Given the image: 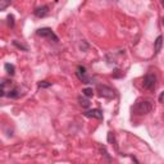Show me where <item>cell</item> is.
Here are the masks:
<instances>
[{
	"label": "cell",
	"mask_w": 164,
	"mask_h": 164,
	"mask_svg": "<svg viewBox=\"0 0 164 164\" xmlns=\"http://www.w3.org/2000/svg\"><path fill=\"white\" fill-rule=\"evenodd\" d=\"M10 3L9 1H0V10H5V8L9 7Z\"/></svg>",
	"instance_id": "14"
},
{
	"label": "cell",
	"mask_w": 164,
	"mask_h": 164,
	"mask_svg": "<svg viewBox=\"0 0 164 164\" xmlns=\"http://www.w3.org/2000/svg\"><path fill=\"white\" fill-rule=\"evenodd\" d=\"M86 117L89 118H96V119H103V112L99 109H92V110H89V112L85 113Z\"/></svg>",
	"instance_id": "7"
},
{
	"label": "cell",
	"mask_w": 164,
	"mask_h": 164,
	"mask_svg": "<svg viewBox=\"0 0 164 164\" xmlns=\"http://www.w3.org/2000/svg\"><path fill=\"white\" fill-rule=\"evenodd\" d=\"M151 103L148 100H140L133 105V112L139 115H145L151 112Z\"/></svg>",
	"instance_id": "1"
},
{
	"label": "cell",
	"mask_w": 164,
	"mask_h": 164,
	"mask_svg": "<svg viewBox=\"0 0 164 164\" xmlns=\"http://www.w3.org/2000/svg\"><path fill=\"white\" fill-rule=\"evenodd\" d=\"M97 92L100 94V96L106 97V99H114L115 97V91L105 85H97Z\"/></svg>",
	"instance_id": "3"
},
{
	"label": "cell",
	"mask_w": 164,
	"mask_h": 164,
	"mask_svg": "<svg viewBox=\"0 0 164 164\" xmlns=\"http://www.w3.org/2000/svg\"><path fill=\"white\" fill-rule=\"evenodd\" d=\"M8 25H9L10 27H13L14 26V17L12 16V14L10 16H8Z\"/></svg>",
	"instance_id": "15"
},
{
	"label": "cell",
	"mask_w": 164,
	"mask_h": 164,
	"mask_svg": "<svg viewBox=\"0 0 164 164\" xmlns=\"http://www.w3.org/2000/svg\"><path fill=\"white\" fill-rule=\"evenodd\" d=\"M50 86H51V82H47V81H43L38 83V87L41 89H46V87H50Z\"/></svg>",
	"instance_id": "13"
},
{
	"label": "cell",
	"mask_w": 164,
	"mask_h": 164,
	"mask_svg": "<svg viewBox=\"0 0 164 164\" xmlns=\"http://www.w3.org/2000/svg\"><path fill=\"white\" fill-rule=\"evenodd\" d=\"M4 68H5V71H7V73H8V74H10V76H13V74L16 73V67H14L13 64L7 63V64L4 65Z\"/></svg>",
	"instance_id": "10"
},
{
	"label": "cell",
	"mask_w": 164,
	"mask_h": 164,
	"mask_svg": "<svg viewBox=\"0 0 164 164\" xmlns=\"http://www.w3.org/2000/svg\"><path fill=\"white\" fill-rule=\"evenodd\" d=\"M34 14L37 18H44V17H46L49 14V7L47 5H41V7H38L34 10Z\"/></svg>",
	"instance_id": "6"
},
{
	"label": "cell",
	"mask_w": 164,
	"mask_h": 164,
	"mask_svg": "<svg viewBox=\"0 0 164 164\" xmlns=\"http://www.w3.org/2000/svg\"><path fill=\"white\" fill-rule=\"evenodd\" d=\"M78 103H80V105H81L82 108H89V106H90V100L86 99V97L80 96L78 97Z\"/></svg>",
	"instance_id": "9"
},
{
	"label": "cell",
	"mask_w": 164,
	"mask_h": 164,
	"mask_svg": "<svg viewBox=\"0 0 164 164\" xmlns=\"http://www.w3.org/2000/svg\"><path fill=\"white\" fill-rule=\"evenodd\" d=\"M36 34L38 35V36H41V37H49V38H53V40L55 41V43H58L59 41V38H58V36L53 32V30L51 28H47V27H45V28H40V30H37L36 31Z\"/></svg>",
	"instance_id": "4"
},
{
	"label": "cell",
	"mask_w": 164,
	"mask_h": 164,
	"mask_svg": "<svg viewBox=\"0 0 164 164\" xmlns=\"http://www.w3.org/2000/svg\"><path fill=\"white\" fill-rule=\"evenodd\" d=\"M162 46H163V36H158L156 40H155L154 43V50H155V54H158V53L162 50Z\"/></svg>",
	"instance_id": "8"
},
{
	"label": "cell",
	"mask_w": 164,
	"mask_h": 164,
	"mask_svg": "<svg viewBox=\"0 0 164 164\" xmlns=\"http://www.w3.org/2000/svg\"><path fill=\"white\" fill-rule=\"evenodd\" d=\"M7 96L12 97V99H17V97L19 96V91L16 90V89H14V90H9L8 91V94H7Z\"/></svg>",
	"instance_id": "11"
},
{
	"label": "cell",
	"mask_w": 164,
	"mask_h": 164,
	"mask_svg": "<svg viewBox=\"0 0 164 164\" xmlns=\"http://www.w3.org/2000/svg\"><path fill=\"white\" fill-rule=\"evenodd\" d=\"M142 85H144V87L146 90L149 91H154L155 87H156V76L155 74H146L144 77V82H142Z\"/></svg>",
	"instance_id": "2"
},
{
	"label": "cell",
	"mask_w": 164,
	"mask_h": 164,
	"mask_svg": "<svg viewBox=\"0 0 164 164\" xmlns=\"http://www.w3.org/2000/svg\"><path fill=\"white\" fill-rule=\"evenodd\" d=\"M82 94L85 95L86 97H92V96H94V90L90 89V87H86V89H83V90H82Z\"/></svg>",
	"instance_id": "12"
},
{
	"label": "cell",
	"mask_w": 164,
	"mask_h": 164,
	"mask_svg": "<svg viewBox=\"0 0 164 164\" xmlns=\"http://www.w3.org/2000/svg\"><path fill=\"white\" fill-rule=\"evenodd\" d=\"M163 25H164V18H163Z\"/></svg>",
	"instance_id": "18"
},
{
	"label": "cell",
	"mask_w": 164,
	"mask_h": 164,
	"mask_svg": "<svg viewBox=\"0 0 164 164\" xmlns=\"http://www.w3.org/2000/svg\"><path fill=\"white\" fill-rule=\"evenodd\" d=\"M13 44H14V45H16L17 47H19V49H23V50H27V47H26V46H23V45H22V44H18V43H17V41H13Z\"/></svg>",
	"instance_id": "16"
},
{
	"label": "cell",
	"mask_w": 164,
	"mask_h": 164,
	"mask_svg": "<svg viewBox=\"0 0 164 164\" xmlns=\"http://www.w3.org/2000/svg\"><path fill=\"white\" fill-rule=\"evenodd\" d=\"M159 103L164 104V92H162V94L159 95Z\"/></svg>",
	"instance_id": "17"
},
{
	"label": "cell",
	"mask_w": 164,
	"mask_h": 164,
	"mask_svg": "<svg viewBox=\"0 0 164 164\" xmlns=\"http://www.w3.org/2000/svg\"><path fill=\"white\" fill-rule=\"evenodd\" d=\"M77 77H78L80 81H81L82 83H91V80L87 77L86 68L82 67V65H80V67L77 68Z\"/></svg>",
	"instance_id": "5"
}]
</instances>
